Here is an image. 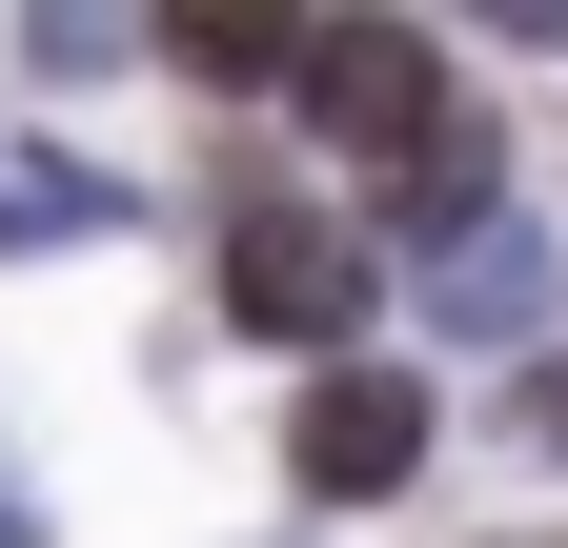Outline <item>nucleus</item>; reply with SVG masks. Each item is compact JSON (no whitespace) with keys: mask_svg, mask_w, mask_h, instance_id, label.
Returning a JSON list of instances; mask_svg holds the SVG:
<instances>
[{"mask_svg":"<svg viewBox=\"0 0 568 548\" xmlns=\"http://www.w3.org/2000/svg\"><path fill=\"white\" fill-rule=\"evenodd\" d=\"M284 82H305V122H325L366 183H406V163L467 122V82H447V41H426V21H305V61H284Z\"/></svg>","mask_w":568,"mask_h":548,"instance_id":"obj_1","label":"nucleus"},{"mask_svg":"<svg viewBox=\"0 0 568 548\" xmlns=\"http://www.w3.org/2000/svg\"><path fill=\"white\" fill-rule=\"evenodd\" d=\"M224 325L345 366V325H366V244H345L325 203H244V224H224Z\"/></svg>","mask_w":568,"mask_h":548,"instance_id":"obj_2","label":"nucleus"},{"mask_svg":"<svg viewBox=\"0 0 568 548\" xmlns=\"http://www.w3.org/2000/svg\"><path fill=\"white\" fill-rule=\"evenodd\" d=\"M284 467H305L325 508H386L406 467H426V386H406V366H325L305 427H284Z\"/></svg>","mask_w":568,"mask_h":548,"instance_id":"obj_3","label":"nucleus"},{"mask_svg":"<svg viewBox=\"0 0 568 548\" xmlns=\"http://www.w3.org/2000/svg\"><path fill=\"white\" fill-rule=\"evenodd\" d=\"M163 61H183V82H284L305 41H284V21H163Z\"/></svg>","mask_w":568,"mask_h":548,"instance_id":"obj_4","label":"nucleus"},{"mask_svg":"<svg viewBox=\"0 0 568 548\" xmlns=\"http://www.w3.org/2000/svg\"><path fill=\"white\" fill-rule=\"evenodd\" d=\"M447 325H528V244H508V224L447 244Z\"/></svg>","mask_w":568,"mask_h":548,"instance_id":"obj_5","label":"nucleus"},{"mask_svg":"<svg viewBox=\"0 0 568 548\" xmlns=\"http://www.w3.org/2000/svg\"><path fill=\"white\" fill-rule=\"evenodd\" d=\"M508 427H528V447H568V366H548V386H528V406H508Z\"/></svg>","mask_w":568,"mask_h":548,"instance_id":"obj_6","label":"nucleus"},{"mask_svg":"<svg viewBox=\"0 0 568 548\" xmlns=\"http://www.w3.org/2000/svg\"><path fill=\"white\" fill-rule=\"evenodd\" d=\"M21 528H41V508H21V467H0V548H21Z\"/></svg>","mask_w":568,"mask_h":548,"instance_id":"obj_7","label":"nucleus"}]
</instances>
